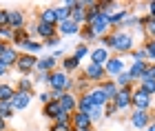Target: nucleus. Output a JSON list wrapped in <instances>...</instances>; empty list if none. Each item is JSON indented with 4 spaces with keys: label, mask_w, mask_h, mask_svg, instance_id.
Listing matches in <instances>:
<instances>
[{
    "label": "nucleus",
    "mask_w": 155,
    "mask_h": 131,
    "mask_svg": "<svg viewBox=\"0 0 155 131\" xmlns=\"http://www.w3.org/2000/svg\"><path fill=\"white\" fill-rule=\"evenodd\" d=\"M111 38H113V45H111V51L115 53V56H126V53L135 51L137 47V40H135V33L133 31H111Z\"/></svg>",
    "instance_id": "f257e3e1"
},
{
    "label": "nucleus",
    "mask_w": 155,
    "mask_h": 131,
    "mask_svg": "<svg viewBox=\"0 0 155 131\" xmlns=\"http://www.w3.org/2000/svg\"><path fill=\"white\" fill-rule=\"evenodd\" d=\"M49 91H73L75 93V78H71L69 73H64L62 69H55L49 78Z\"/></svg>",
    "instance_id": "f03ea898"
},
{
    "label": "nucleus",
    "mask_w": 155,
    "mask_h": 131,
    "mask_svg": "<svg viewBox=\"0 0 155 131\" xmlns=\"http://www.w3.org/2000/svg\"><path fill=\"white\" fill-rule=\"evenodd\" d=\"M82 76L91 82V85H100V82H104L109 78L107 71H104V65H95V62H87V65H84Z\"/></svg>",
    "instance_id": "7ed1b4c3"
},
{
    "label": "nucleus",
    "mask_w": 155,
    "mask_h": 131,
    "mask_svg": "<svg viewBox=\"0 0 155 131\" xmlns=\"http://www.w3.org/2000/svg\"><path fill=\"white\" fill-rule=\"evenodd\" d=\"M153 107V98L149 93H144L140 87H133V96H131V109L135 111H151Z\"/></svg>",
    "instance_id": "20e7f679"
},
{
    "label": "nucleus",
    "mask_w": 155,
    "mask_h": 131,
    "mask_svg": "<svg viewBox=\"0 0 155 131\" xmlns=\"http://www.w3.org/2000/svg\"><path fill=\"white\" fill-rule=\"evenodd\" d=\"M36 65H38V58L36 56L20 53V58H18V62H16L13 69H18L20 76H31V73H36Z\"/></svg>",
    "instance_id": "39448f33"
},
{
    "label": "nucleus",
    "mask_w": 155,
    "mask_h": 131,
    "mask_svg": "<svg viewBox=\"0 0 155 131\" xmlns=\"http://www.w3.org/2000/svg\"><path fill=\"white\" fill-rule=\"evenodd\" d=\"M104 71H107V76L111 80L117 78L120 73H124L126 71V62H124V58H120V56H111L107 60V65H104Z\"/></svg>",
    "instance_id": "423d86ee"
},
{
    "label": "nucleus",
    "mask_w": 155,
    "mask_h": 131,
    "mask_svg": "<svg viewBox=\"0 0 155 131\" xmlns=\"http://www.w3.org/2000/svg\"><path fill=\"white\" fill-rule=\"evenodd\" d=\"M131 96H133V87H124L117 91V96L111 102L115 105L117 111H124V109H131Z\"/></svg>",
    "instance_id": "0eeeda50"
},
{
    "label": "nucleus",
    "mask_w": 155,
    "mask_h": 131,
    "mask_svg": "<svg viewBox=\"0 0 155 131\" xmlns=\"http://www.w3.org/2000/svg\"><path fill=\"white\" fill-rule=\"evenodd\" d=\"M87 27H91V31L95 33V38H102V36H107V33H111V25H109V18L104 16V13H100L91 25H87Z\"/></svg>",
    "instance_id": "6e6552de"
},
{
    "label": "nucleus",
    "mask_w": 155,
    "mask_h": 131,
    "mask_svg": "<svg viewBox=\"0 0 155 131\" xmlns=\"http://www.w3.org/2000/svg\"><path fill=\"white\" fill-rule=\"evenodd\" d=\"M87 2L89 0H75V7L71 9V20L78 27L87 25Z\"/></svg>",
    "instance_id": "1a4fd4ad"
},
{
    "label": "nucleus",
    "mask_w": 155,
    "mask_h": 131,
    "mask_svg": "<svg viewBox=\"0 0 155 131\" xmlns=\"http://www.w3.org/2000/svg\"><path fill=\"white\" fill-rule=\"evenodd\" d=\"M87 96H89V100H91V105H93V107H102V109H104V105L111 102V100L107 98V93L102 91L100 85H93V87L87 91Z\"/></svg>",
    "instance_id": "9d476101"
},
{
    "label": "nucleus",
    "mask_w": 155,
    "mask_h": 131,
    "mask_svg": "<svg viewBox=\"0 0 155 131\" xmlns=\"http://www.w3.org/2000/svg\"><path fill=\"white\" fill-rule=\"evenodd\" d=\"M7 25L11 29H25L27 27V16L22 9H9V18H7Z\"/></svg>",
    "instance_id": "9b49d317"
},
{
    "label": "nucleus",
    "mask_w": 155,
    "mask_h": 131,
    "mask_svg": "<svg viewBox=\"0 0 155 131\" xmlns=\"http://www.w3.org/2000/svg\"><path fill=\"white\" fill-rule=\"evenodd\" d=\"M58 36V27L55 25H47V22H36V38H40V42H45V40Z\"/></svg>",
    "instance_id": "f8f14e48"
},
{
    "label": "nucleus",
    "mask_w": 155,
    "mask_h": 131,
    "mask_svg": "<svg viewBox=\"0 0 155 131\" xmlns=\"http://www.w3.org/2000/svg\"><path fill=\"white\" fill-rule=\"evenodd\" d=\"M42 49H45V45H42L40 40H36V38H27V40H22L20 47H18L20 53H29V56H36V53H40Z\"/></svg>",
    "instance_id": "ddd939ff"
},
{
    "label": "nucleus",
    "mask_w": 155,
    "mask_h": 131,
    "mask_svg": "<svg viewBox=\"0 0 155 131\" xmlns=\"http://www.w3.org/2000/svg\"><path fill=\"white\" fill-rule=\"evenodd\" d=\"M151 111H135V109L131 111V125L135 129H146L151 125Z\"/></svg>",
    "instance_id": "4468645a"
},
{
    "label": "nucleus",
    "mask_w": 155,
    "mask_h": 131,
    "mask_svg": "<svg viewBox=\"0 0 155 131\" xmlns=\"http://www.w3.org/2000/svg\"><path fill=\"white\" fill-rule=\"evenodd\" d=\"M31 100H33V93H22V91H16V96H13V100H11L13 111H25V109H29Z\"/></svg>",
    "instance_id": "2eb2a0df"
},
{
    "label": "nucleus",
    "mask_w": 155,
    "mask_h": 131,
    "mask_svg": "<svg viewBox=\"0 0 155 131\" xmlns=\"http://www.w3.org/2000/svg\"><path fill=\"white\" fill-rule=\"evenodd\" d=\"M58 69V60L53 56H42L38 58V65H36V73H53Z\"/></svg>",
    "instance_id": "dca6fc26"
},
{
    "label": "nucleus",
    "mask_w": 155,
    "mask_h": 131,
    "mask_svg": "<svg viewBox=\"0 0 155 131\" xmlns=\"http://www.w3.org/2000/svg\"><path fill=\"white\" fill-rule=\"evenodd\" d=\"M109 58H111V51L104 49V47H100V45H95L93 49L89 51V60H91V62H95V65H107Z\"/></svg>",
    "instance_id": "f3484780"
},
{
    "label": "nucleus",
    "mask_w": 155,
    "mask_h": 131,
    "mask_svg": "<svg viewBox=\"0 0 155 131\" xmlns=\"http://www.w3.org/2000/svg\"><path fill=\"white\" fill-rule=\"evenodd\" d=\"M149 65L151 62H146V60H133L131 62V67H126V71H129V76H131V80L135 82V80H140L144 76V71L149 69Z\"/></svg>",
    "instance_id": "a211bd4d"
},
{
    "label": "nucleus",
    "mask_w": 155,
    "mask_h": 131,
    "mask_svg": "<svg viewBox=\"0 0 155 131\" xmlns=\"http://www.w3.org/2000/svg\"><path fill=\"white\" fill-rule=\"evenodd\" d=\"M71 127H73V129H93V122H91L89 113L73 111V113H71Z\"/></svg>",
    "instance_id": "6ab92c4d"
},
{
    "label": "nucleus",
    "mask_w": 155,
    "mask_h": 131,
    "mask_svg": "<svg viewBox=\"0 0 155 131\" xmlns=\"http://www.w3.org/2000/svg\"><path fill=\"white\" fill-rule=\"evenodd\" d=\"M60 107L64 109L67 113H73L75 109H78V93L64 91V93H62V98H60Z\"/></svg>",
    "instance_id": "aec40b11"
},
{
    "label": "nucleus",
    "mask_w": 155,
    "mask_h": 131,
    "mask_svg": "<svg viewBox=\"0 0 155 131\" xmlns=\"http://www.w3.org/2000/svg\"><path fill=\"white\" fill-rule=\"evenodd\" d=\"M80 29H82V27H78L71 18L58 22V36H78V33H80Z\"/></svg>",
    "instance_id": "412c9836"
},
{
    "label": "nucleus",
    "mask_w": 155,
    "mask_h": 131,
    "mask_svg": "<svg viewBox=\"0 0 155 131\" xmlns=\"http://www.w3.org/2000/svg\"><path fill=\"white\" fill-rule=\"evenodd\" d=\"M18 58H20V51H18V49H16L13 45H9V47L5 49V53L0 56V60H2V62H5L7 67H9V69H13V67H16Z\"/></svg>",
    "instance_id": "4be33fe9"
},
{
    "label": "nucleus",
    "mask_w": 155,
    "mask_h": 131,
    "mask_svg": "<svg viewBox=\"0 0 155 131\" xmlns=\"http://www.w3.org/2000/svg\"><path fill=\"white\" fill-rule=\"evenodd\" d=\"M62 111H64V109L60 107V102H58V100H51V102H47V105L42 107V116H47V118L51 120V122H53L55 118H58V116H60Z\"/></svg>",
    "instance_id": "5701e85b"
},
{
    "label": "nucleus",
    "mask_w": 155,
    "mask_h": 131,
    "mask_svg": "<svg viewBox=\"0 0 155 131\" xmlns=\"http://www.w3.org/2000/svg\"><path fill=\"white\" fill-rule=\"evenodd\" d=\"M16 91H22V93H33V87H36V82H33L31 76H20V80L16 82Z\"/></svg>",
    "instance_id": "b1692460"
},
{
    "label": "nucleus",
    "mask_w": 155,
    "mask_h": 131,
    "mask_svg": "<svg viewBox=\"0 0 155 131\" xmlns=\"http://www.w3.org/2000/svg\"><path fill=\"white\" fill-rule=\"evenodd\" d=\"M60 69H62L64 73L71 76L73 71H78V69H80V60H75L73 56H64V58L60 60Z\"/></svg>",
    "instance_id": "393cba45"
},
{
    "label": "nucleus",
    "mask_w": 155,
    "mask_h": 131,
    "mask_svg": "<svg viewBox=\"0 0 155 131\" xmlns=\"http://www.w3.org/2000/svg\"><path fill=\"white\" fill-rule=\"evenodd\" d=\"M38 20H40V22H47V25H55V27H58V16H55V9H53V7L42 9V11L38 13Z\"/></svg>",
    "instance_id": "a878e982"
},
{
    "label": "nucleus",
    "mask_w": 155,
    "mask_h": 131,
    "mask_svg": "<svg viewBox=\"0 0 155 131\" xmlns=\"http://www.w3.org/2000/svg\"><path fill=\"white\" fill-rule=\"evenodd\" d=\"M100 87H102V91L107 93L109 100H113L115 96H117V91H120V87L115 85V80H111V78H107L104 82H100Z\"/></svg>",
    "instance_id": "bb28decb"
},
{
    "label": "nucleus",
    "mask_w": 155,
    "mask_h": 131,
    "mask_svg": "<svg viewBox=\"0 0 155 131\" xmlns=\"http://www.w3.org/2000/svg\"><path fill=\"white\" fill-rule=\"evenodd\" d=\"M13 96H16V87L7 85V82H0V102H11Z\"/></svg>",
    "instance_id": "cd10ccee"
},
{
    "label": "nucleus",
    "mask_w": 155,
    "mask_h": 131,
    "mask_svg": "<svg viewBox=\"0 0 155 131\" xmlns=\"http://www.w3.org/2000/svg\"><path fill=\"white\" fill-rule=\"evenodd\" d=\"M91 109H93V105H91L89 96H87V93H80V96H78V109H75V111H80V113H89Z\"/></svg>",
    "instance_id": "c85d7f7f"
},
{
    "label": "nucleus",
    "mask_w": 155,
    "mask_h": 131,
    "mask_svg": "<svg viewBox=\"0 0 155 131\" xmlns=\"http://www.w3.org/2000/svg\"><path fill=\"white\" fill-rule=\"evenodd\" d=\"M89 51H91V49H89V45H84V42H78V45L73 47V53H71V56H73L75 60H80V62H82V60L89 56Z\"/></svg>",
    "instance_id": "c756f323"
},
{
    "label": "nucleus",
    "mask_w": 155,
    "mask_h": 131,
    "mask_svg": "<svg viewBox=\"0 0 155 131\" xmlns=\"http://www.w3.org/2000/svg\"><path fill=\"white\" fill-rule=\"evenodd\" d=\"M78 36H80V42H84V45H91V42H95V33L91 31V27H87L84 25L82 29H80V33H78Z\"/></svg>",
    "instance_id": "7c9ffc66"
},
{
    "label": "nucleus",
    "mask_w": 155,
    "mask_h": 131,
    "mask_svg": "<svg viewBox=\"0 0 155 131\" xmlns=\"http://www.w3.org/2000/svg\"><path fill=\"white\" fill-rule=\"evenodd\" d=\"M142 47L146 51V60H149V62H155V40L153 38H146L142 42Z\"/></svg>",
    "instance_id": "2f4dec72"
},
{
    "label": "nucleus",
    "mask_w": 155,
    "mask_h": 131,
    "mask_svg": "<svg viewBox=\"0 0 155 131\" xmlns=\"http://www.w3.org/2000/svg\"><path fill=\"white\" fill-rule=\"evenodd\" d=\"M27 38H29V33H27V27H25V29H13V38H11V45H13V47L18 49V47H20V42H22V40H27Z\"/></svg>",
    "instance_id": "473e14b6"
},
{
    "label": "nucleus",
    "mask_w": 155,
    "mask_h": 131,
    "mask_svg": "<svg viewBox=\"0 0 155 131\" xmlns=\"http://www.w3.org/2000/svg\"><path fill=\"white\" fill-rule=\"evenodd\" d=\"M55 9V16H58V22H62V20H69L71 18V7H67V5H58V7H53Z\"/></svg>",
    "instance_id": "72a5a7b5"
},
{
    "label": "nucleus",
    "mask_w": 155,
    "mask_h": 131,
    "mask_svg": "<svg viewBox=\"0 0 155 131\" xmlns=\"http://www.w3.org/2000/svg\"><path fill=\"white\" fill-rule=\"evenodd\" d=\"M113 80H115V85H117L120 89H124V87H133V80H131V76H129V71L120 73L117 78H113Z\"/></svg>",
    "instance_id": "f704fd0d"
},
{
    "label": "nucleus",
    "mask_w": 155,
    "mask_h": 131,
    "mask_svg": "<svg viewBox=\"0 0 155 131\" xmlns=\"http://www.w3.org/2000/svg\"><path fill=\"white\" fill-rule=\"evenodd\" d=\"M13 107H11V102H0V118H5V120H11L13 118Z\"/></svg>",
    "instance_id": "c9c22d12"
},
{
    "label": "nucleus",
    "mask_w": 155,
    "mask_h": 131,
    "mask_svg": "<svg viewBox=\"0 0 155 131\" xmlns=\"http://www.w3.org/2000/svg\"><path fill=\"white\" fill-rule=\"evenodd\" d=\"M144 18H146V29H144L146 31V38H153L155 40V18L149 16V13H146Z\"/></svg>",
    "instance_id": "e433bc0d"
},
{
    "label": "nucleus",
    "mask_w": 155,
    "mask_h": 131,
    "mask_svg": "<svg viewBox=\"0 0 155 131\" xmlns=\"http://www.w3.org/2000/svg\"><path fill=\"white\" fill-rule=\"evenodd\" d=\"M89 118H91L93 125H95V122H100V120H104V109H102V107H93V109L89 111Z\"/></svg>",
    "instance_id": "4c0bfd02"
},
{
    "label": "nucleus",
    "mask_w": 155,
    "mask_h": 131,
    "mask_svg": "<svg viewBox=\"0 0 155 131\" xmlns=\"http://www.w3.org/2000/svg\"><path fill=\"white\" fill-rule=\"evenodd\" d=\"M140 89L153 98V96H155V80H142V82H140Z\"/></svg>",
    "instance_id": "58836bf2"
},
{
    "label": "nucleus",
    "mask_w": 155,
    "mask_h": 131,
    "mask_svg": "<svg viewBox=\"0 0 155 131\" xmlns=\"http://www.w3.org/2000/svg\"><path fill=\"white\" fill-rule=\"evenodd\" d=\"M11 38H13V29L9 25H5V27H0V40H5V42H11Z\"/></svg>",
    "instance_id": "ea45409f"
},
{
    "label": "nucleus",
    "mask_w": 155,
    "mask_h": 131,
    "mask_svg": "<svg viewBox=\"0 0 155 131\" xmlns=\"http://www.w3.org/2000/svg\"><path fill=\"white\" fill-rule=\"evenodd\" d=\"M131 58H133V60H146V51H144V47H142V45L135 47V51L131 53ZM146 62H149V60H146Z\"/></svg>",
    "instance_id": "a19ab883"
},
{
    "label": "nucleus",
    "mask_w": 155,
    "mask_h": 131,
    "mask_svg": "<svg viewBox=\"0 0 155 131\" xmlns=\"http://www.w3.org/2000/svg\"><path fill=\"white\" fill-rule=\"evenodd\" d=\"M42 45H45V47H49V49H58V47H62V42H60V36L49 38V40H45Z\"/></svg>",
    "instance_id": "79ce46f5"
},
{
    "label": "nucleus",
    "mask_w": 155,
    "mask_h": 131,
    "mask_svg": "<svg viewBox=\"0 0 155 131\" xmlns=\"http://www.w3.org/2000/svg\"><path fill=\"white\" fill-rule=\"evenodd\" d=\"M115 113H117L115 105H113V102H107V105H104V118H113Z\"/></svg>",
    "instance_id": "37998d69"
},
{
    "label": "nucleus",
    "mask_w": 155,
    "mask_h": 131,
    "mask_svg": "<svg viewBox=\"0 0 155 131\" xmlns=\"http://www.w3.org/2000/svg\"><path fill=\"white\" fill-rule=\"evenodd\" d=\"M73 127L71 125H62V122H51V127H49V131H71Z\"/></svg>",
    "instance_id": "c03bdc74"
},
{
    "label": "nucleus",
    "mask_w": 155,
    "mask_h": 131,
    "mask_svg": "<svg viewBox=\"0 0 155 131\" xmlns=\"http://www.w3.org/2000/svg\"><path fill=\"white\" fill-rule=\"evenodd\" d=\"M49 78H51V73H36V80H33V82H40V85L49 87Z\"/></svg>",
    "instance_id": "a18cd8bd"
},
{
    "label": "nucleus",
    "mask_w": 155,
    "mask_h": 131,
    "mask_svg": "<svg viewBox=\"0 0 155 131\" xmlns=\"http://www.w3.org/2000/svg\"><path fill=\"white\" fill-rule=\"evenodd\" d=\"M38 100H40V105L45 107L47 102H51V93H49V91H40L38 93Z\"/></svg>",
    "instance_id": "49530a36"
},
{
    "label": "nucleus",
    "mask_w": 155,
    "mask_h": 131,
    "mask_svg": "<svg viewBox=\"0 0 155 131\" xmlns=\"http://www.w3.org/2000/svg\"><path fill=\"white\" fill-rule=\"evenodd\" d=\"M7 18H9V9H0V27L7 25Z\"/></svg>",
    "instance_id": "de8ad7c7"
},
{
    "label": "nucleus",
    "mask_w": 155,
    "mask_h": 131,
    "mask_svg": "<svg viewBox=\"0 0 155 131\" xmlns=\"http://www.w3.org/2000/svg\"><path fill=\"white\" fill-rule=\"evenodd\" d=\"M146 13L155 18V0H149V2H146Z\"/></svg>",
    "instance_id": "09e8293b"
},
{
    "label": "nucleus",
    "mask_w": 155,
    "mask_h": 131,
    "mask_svg": "<svg viewBox=\"0 0 155 131\" xmlns=\"http://www.w3.org/2000/svg\"><path fill=\"white\" fill-rule=\"evenodd\" d=\"M9 71H11V69H9V67H7V65L2 62V60H0V78H5V76H7V73H9Z\"/></svg>",
    "instance_id": "8fccbe9b"
},
{
    "label": "nucleus",
    "mask_w": 155,
    "mask_h": 131,
    "mask_svg": "<svg viewBox=\"0 0 155 131\" xmlns=\"http://www.w3.org/2000/svg\"><path fill=\"white\" fill-rule=\"evenodd\" d=\"M51 93V100H58L60 102V98H62V91H49Z\"/></svg>",
    "instance_id": "3c124183"
},
{
    "label": "nucleus",
    "mask_w": 155,
    "mask_h": 131,
    "mask_svg": "<svg viewBox=\"0 0 155 131\" xmlns=\"http://www.w3.org/2000/svg\"><path fill=\"white\" fill-rule=\"evenodd\" d=\"M7 47H9V45H7L5 40H0V56H2V53H5V49H7Z\"/></svg>",
    "instance_id": "603ef678"
},
{
    "label": "nucleus",
    "mask_w": 155,
    "mask_h": 131,
    "mask_svg": "<svg viewBox=\"0 0 155 131\" xmlns=\"http://www.w3.org/2000/svg\"><path fill=\"white\" fill-rule=\"evenodd\" d=\"M146 129H149V131H155V122H151V125L146 127Z\"/></svg>",
    "instance_id": "864d4df0"
},
{
    "label": "nucleus",
    "mask_w": 155,
    "mask_h": 131,
    "mask_svg": "<svg viewBox=\"0 0 155 131\" xmlns=\"http://www.w3.org/2000/svg\"><path fill=\"white\" fill-rule=\"evenodd\" d=\"M71 131H95V129H71Z\"/></svg>",
    "instance_id": "5fc2aeb1"
},
{
    "label": "nucleus",
    "mask_w": 155,
    "mask_h": 131,
    "mask_svg": "<svg viewBox=\"0 0 155 131\" xmlns=\"http://www.w3.org/2000/svg\"><path fill=\"white\" fill-rule=\"evenodd\" d=\"M151 122H155V116H153V120H151Z\"/></svg>",
    "instance_id": "6e6d98bb"
}]
</instances>
